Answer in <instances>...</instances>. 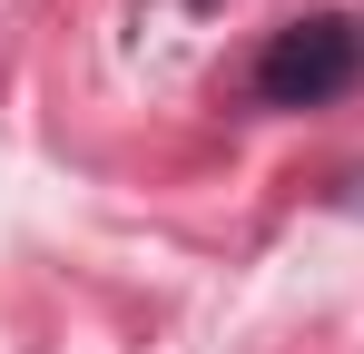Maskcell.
Instances as JSON below:
<instances>
[{
    "label": "cell",
    "mask_w": 364,
    "mask_h": 354,
    "mask_svg": "<svg viewBox=\"0 0 364 354\" xmlns=\"http://www.w3.org/2000/svg\"><path fill=\"white\" fill-rule=\"evenodd\" d=\"M355 79H364V20H345V10L286 20L256 50V99L266 109H335Z\"/></svg>",
    "instance_id": "obj_1"
},
{
    "label": "cell",
    "mask_w": 364,
    "mask_h": 354,
    "mask_svg": "<svg viewBox=\"0 0 364 354\" xmlns=\"http://www.w3.org/2000/svg\"><path fill=\"white\" fill-rule=\"evenodd\" d=\"M355 207H364V177H355Z\"/></svg>",
    "instance_id": "obj_2"
}]
</instances>
